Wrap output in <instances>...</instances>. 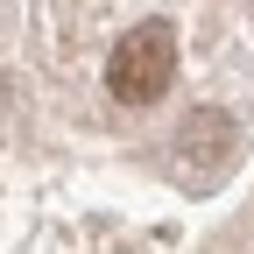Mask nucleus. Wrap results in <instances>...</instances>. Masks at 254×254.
Segmentation results:
<instances>
[{
	"mask_svg": "<svg viewBox=\"0 0 254 254\" xmlns=\"http://www.w3.org/2000/svg\"><path fill=\"white\" fill-rule=\"evenodd\" d=\"M170 78H177V28L170 21L127 28L113 43V57H106V92L120 106H155L170 92Z\"/></svg>",
	"mask_w": 254,
	"mask_h": 254,
	"instance_id": "f257e3e1",
	"label": "nucleus"
}]
</instances>
